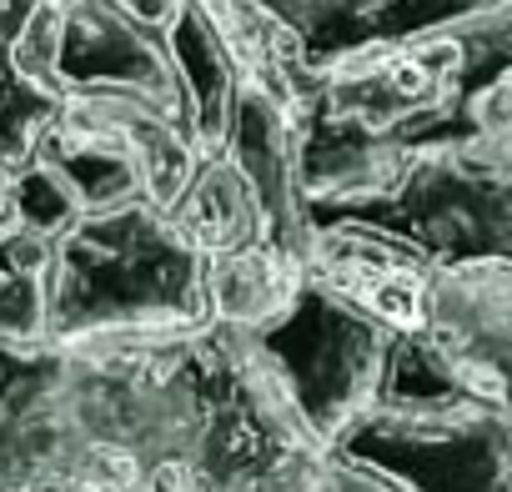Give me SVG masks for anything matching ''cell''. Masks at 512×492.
<instances>
[{
	"mask_svg": "<svg viewBox=\"0 0 512 492\" xmlns=\"http://www.w3.org/2000/svg\"><path fill=\"white\" fill-rule=\"evenodd\" d=\"M206 327L0 342V492H196Z\"/></svg>",
	"mask_w": 512,
	"mask_h": 492,
	"instance_id": "6da1fadb",
	"label": "cell"
},
{
	"mask_svg": "<svg viewBox=\"0 0 512 492\" xmlns=\"http://www.w3.org/2000/svg\"><path fill=\"white\" fill-rule=\"evenodd\" d=\"M297 86L307 201H367L402 176L412 151L512 136V0L362 46Z\"/></svg>",
	"mask_w": 512,
	"mask_h": 492,
	"instance_id": "7a4b0ae2",
	"label": "cell"
},
{
	"mask_svg": "<svg viewBox=\"0 0 512 492\" xmlns=\"http://www.w3.org/2000/svg\"><path fill=\"white\" fill-rule=\"evenodd\" d=\"M211 257L171 206L86 211L56 241L51 337L176 332L211 322Z\"/></svg>",
	"mask_w": 512,
	"mask_h": 492,
	"instance_id": "3957f363",
	"label": "cell"
},
{
	"mask_svg": "<svg viewBox=\"0 0 512 492\" xmlns=\"http://www.w3.org/2000/svg\"><path fill=\"white\" fill-rule=\"evenodd\" d=\"M312 226L377 241L412 267L512 262V136L412 151L387 191L312 206Z\"/></svg>",
	"mask_w": 512,
	"mask_h": 492,
	"instance_id": "277c9868",
	"label": "cell"
},
{
	"mask_svg": "<svg viewBox=\"0 0 512 492\" xmlns=\"http://www.w3.org/2000/svg\"><path fill=\"white\" fill-rule=\"evenodd\" d=\"M377 402H477L512 417V262L417 272L412 317L392 327Z\"/></svg>",
	"mask_w": 512,
	"mask_h": 492,
	"instance_id": "5b68a950",
	"label": "cell"
},
{
	"mask_svg": "<svg viewBox=\"0 0 512 492\" xmlns=\"http://www.w3.org/2000/svg\"><path fill=\"white\" fill-rule=\"evenodd\" d=\"M31 156H46L86 211H116L131 201L176 206L201 146L171 106L141 91H81L61 101Z\"/></svg>",
	"mask_w": 512,
	"mask_h": 492,
	"instance_id": "8992f818",
	"label": "cell"
},
{
	"mask_svg": "<svg viewBox=\"0 0 512 492\" xmlns=\"http://www.w3.org/2000/svg\"><path fill=\"white\" fill-rule=\"evenodd\" d=\"M256 347L277 367L287 397L307 417V427L332 447L367 407H377L387 347H392V322L312 272L292 307L251 332Z\"/></svg>",
	"mask_w": 512,
	"mask_h": 492,
	"instance_id": "52a82bcc",
	"label": "cell"
},
{
	"mask_svg": "<svg viewBox=\"0 0 512 492\" xmlns=\"http://www.w3.org/2000/svg\"><path fill=\"white\" fill-rule=\"evenodd\" d=\"M21 71L56 101L81 91H141L186 121L166 26L141 21L121 0H46L26 31Z\"/></svg>",
	"mask_w": 512,
	"mask_h": 492,
	"instance_id": "ba28073f",
	"label": "cell"
},
{
	"mask_svg": "<svg viewBox=\"0 0 512 492\" xmlns=\"http://www.w3.org/2000/svg\"><path fill=\"white\" fill-rule=\"evenodd\" d=\"M332 452L397 477L407 492H512V417L477 402H377Z\"/></svg>",
	"mask_w": 512,
	"mask_h": 492,
	"instance_id": "9c48e42d",
	"label": "cell"
},
{
	"mask_svg": "<svg viewBox=\"0 0 512 492\" xmlns=\"http://www.w3.org/2000/svg\"><path fill=\"white\" fill-rule=\"evenodd\" d=\"M221 151L236 161L262 206L267 241H277L282 252L302 257L317 272V226L302 186V91L292 81H267L246 71L231 96Z\"/></svg>",
	"mask_w": 512,
	"mask_h": 492,
	"instance_id": "30bf717a",
	"label": "cell"
},
{
	"mask_svg": "<svg viewBox=\"0 0 512 492\" xmlns=\"http://www.w3.org/2000/svg\"><path fill=\"white\" fill-rule=\"evenodd\" d=\"M246 6L297 46V66L302 76H312L362 46L417 36L457 11L482 6V0H246Z\"/></svg>",
	"mask_w": 512,
	"mask_h": 492,
	"instance_id": "8fae6325",
	"label": "cell"
},
{
	"mask_svg": "<svg viewBox=\"0 0 512 492\" xmlns=\"http://www.w3.org/2000/svg\"><path fill=\"white\" fill-rule=\"evenodd\" d=\"M166 46L181 76L186 126L201 146V156L221 151L231 96L246 76V56L236 41V0H181L166 21Z\"/></svg>",
	"mask_w": 512,
	"mask_h": 492,
	"instance_id": "7c38bea8",
	"label": "cell"
},
{
	"mask_svg": "<svg viewBox=\"0 0 512 492\" xmlns=\"http://www.w3.org/2000/svg\"><path fill=\"white\" fill-rule=\"evenodd\" d=\"M307 277H312V267L302 257L282 252L277 241H251L241 252H221V257H211V272H206L211 322L262 332L292 307V297L302 292Z\"/></svg>",
	"mask_w": 512,
	"mask_h": 492,
	"instance_id": "4fadbf2b",
	"label": "cell"
},
{
	"mask_svg": "<svg viewBox=\"0 0 512 492\" xmlns=\"http://www.w3.org/2000/svg\"><path fill=\"white\" fill-rule=\"evenodd\" d=\"M171 211L206 246V257L241 252V246H251V241H267L262 206H256L246 176L236 171V161L226 151H211V156L196 161V171H191V181H186V191L176 196Z\"/></svg>",
	"mask_w": 512,
	"mask_h": 492,
	"instance_id": "5bb4252c",
	"label": "cell"
},
{
	"mask_svg": "<svg viewBox=\"0 0 512 492\" xmlns=\"http://www.w3.org/2000/svg\"><path fill=\"white\" fill-rule=\"evenodd\" d=\"M51 277L56 241L0 221V342L31 347L51 337Z\"/></svg>",
	"mask_w": 512,
	"mask_h": 492,
	"instance_id": "9a60e30c",
	"label": "cell"
},
{
	"mask_svg": "<svg viewBox=\"0 0 512 492\" xmlns=\"http://www.w3.org/2000/svg\"><path fill=\"white\" fill-rule=\"evenodd\" d=\"M41 6L46 0H0V156L11 166H21L61 116V101L36 91L21 71V46Z\"/></svg>",
	"mask_w": 512,
	"mask_h": 492,
	"instance_id": "2e32d148",
	"label": "cell"
},
{
	"mask_svg": "<svg viewBox=\"0 0 512 492\" xmlns=\"http://www.w3.org/2000/svg\"><path fill=\"white\" fill-rule=\"evenodd\" d=\"M6 216H11L16 226L36 231V236L61 241V236L86 216V206H81V196L71 191V181H66L46 156H26V161L11 171V201H6Z\"/></svg>",
	"mask_w": 512,
	"mask_h": 492,
	"instance_id": "e0dca14e",
	"label": "cell"
},
{
	"mask_svg": "<svg viewBox=\"0 0 512 492\" xmlns=\"http://www.w3.org/2000/svg\"><path fill=\"white\" fill-rule=\"evenodd\" d=\"M121 6H126V11H136L141 21H156V26H166V21L176 16V6H181V0H121Z\"/></svg>",
	"mask_w": 512,
	"mask_h": 492,
	"instance_id": "ac0fdd59",
	"label": "cell"
},
{
	"mask_svg": "<svg viewBox=\"0 0 512 492\" xmlns=\"http://www.w3.org/2000/svg\"><path fill=\"white\" fill-rule=\"evenodd\" d=\"M11 171H16V166L0 156V221H6V201H11Z\"/></svg>",
	"mask_w": 512,
	"mask_h": 492,
	"instance_id": "d6986e66",
	"label": "cell"
}]
</instances>
